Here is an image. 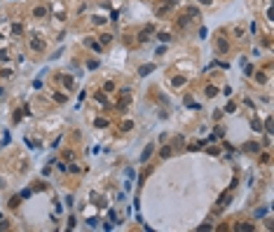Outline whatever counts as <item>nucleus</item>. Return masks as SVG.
Returning a JSON list of instances; mask_svg holds the SVG:
<instances>
[{
  "instance_id": "f257e3e1",
  "label": "nucleus",
  "mask_w": 274,
  "mask_h": 232,
  "mask_svg": "<svg viewBox=\"0 0 274 232\" xmlns=\"http://www.w3.org/2000/svg\"><path fill=\"white\" fill-rule=\"evenodd\" d=\"M152 70H155V64H148V66H143V68H141V75L145 77V75H150Z\"/></svg>"
},
{
  "instance_id": "f03ea898",
  "label": "nucleus",
  "mask_w": 274,
  "mask_h": 232,
  "mask_svg": "<svg viewBox=\"0 0 274 232\" xmlns=\"http://www.w3.org/2000/svg\"><path fill=\"white\" fill-rule=\"evenodd\" d=\"M33 14H35V17H45V14H47V7H35Z\"/></svg>"
},
{
  "instance_id": "7ed1b4c3",
  "label": "nucleus",
  "mask_w": 274,
  "mask_h": 232,
  "mask_svg": "<svg viewBox=\"0 0 274 232\" xmlns=\"http://www.w3.org/2000/svg\"><path fill=\"white\" fill-rule=\"evenodd\" d=\"M30 47H33V49H45V42H42V40H33Z\"/></svg>"
},
{
  "instance_id": "20e7f679",
  "label": "nucleus",
  "mask_w": 274,
  "mask_h": 232,
  "mask_svg": "<svg viewBox=\"0 0 274 232\" xmlns=\"http://www.w3.org/2000/svg\"><path fill=\"white\" fill-rule=\"evenodd\" d=\"M150 152H152V145H148V148H145V150H143V155H141V160H143V162H145V160H148V157H150Z\"/></svg>"
},
{
  "instance_id": "39448f33",
  "label": "nucleus",
  "mask_w": 274,
  "mask_h": 232,
  "mask_svg": "<svg viewBox=\"0 0 274 232\" xmlns=\"http://www.w3.org/2000/svg\"><path fill=\"white\" fill-rule=\"evenodd\" d=\"M218 49H220V52H227V42H225V40H218Z\"/></svg>"
},
{
  "instance_id": "423d86ee",
  "label": "nucleus",
  "mask_w": 274,
  "mask_h": 232,
  "mask_svg": "<svg viewBox=\"0 0 274 232\" xmlns=\"http://www.w3.org/2000/svg\"><path fill=\"white\" fill-rule=\"evenodd\" d=\"M215 94H218L215 87H206V96H215Z\"/></svg>"
},
{
  "instance_id": "0eeeda50",
  "label": "nucleus",
  "mask_w": 274,
  "mask_h": 232,
  "mask_svg": "<svg viewBox=\"0 0 274 232\" xmlns=\"http://www.w3.org/2000/svg\"><path fill=\"white\" fill-rule=\"evenodd\" d=\"M94 124H96V127H106V124H108V120H103V117H98V120H96Z\"/></svg>"
},
{
  "instance_id": "6e6552de",
  "label": "nucleus",
  "mask_w": 274,
  "mask_h": 232,
  "mask_svg": "<svg viewBox=\"0 0 274 232\" xmlns=\"http://www.w3.org/2000/svg\"><path fill=\"white\" fill-rule=\"evenodd\" d=\"M21 31H24V28H21V24H14V26H12V33H17V35H19Z\"/></svg>"
},
{
  "instance_id": "1a4fd4ad",
  "label": "nucleus",
  "mask_w": 274,
  "mask_h": 232,
  "mask_svg": "<svg viewBox=\"0 0 274 232\" xmlns=\"http://www.w3.org/2000/svg\"><path fill=\"white\" fill-rule=\"evenodd\" d=\"M9 56H7V52H0V61H7Z\"/></svg>"
},
{
  "instance_id": "9d476101",
  "label": "nucleus",
  "mask_w": 274,
  "mask_h": 232,
  "mask_svg": "<svg viewBox=\"0 0 274 232\" xmlns=\"http://www.w3.org/2000/svg\"><path fill=\"white\" fill-rule=\"evenodd\" d=\"M199 2H204V5H209V2H211V0H199Z\"/></svg>"
},
{
  "instance_id": "9b49d317",
  "label": "nucleus",
  "mask_w": 274,
  "mask_h": 232,
  "mask_svg": "<svg viewBox=\"0 0 274 232\" xmlns=\"http://www.w3.org/2000/svg\"><path fill=\"white\" fill-rule=\"evenodd\" d=\"M0 96H2V89H0Z\"/></svg>"
}]
</instances>
